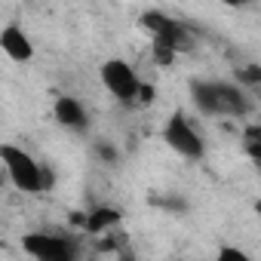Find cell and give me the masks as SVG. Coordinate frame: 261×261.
<instances>
[{"instance_id":"6da1fadb","label":"cell","mask_w":261,"mask_h":261,"mask_svg":"<svg viewBox=\"0 0 261 261\" xmlns=\"http://www.w3.org/2000/svg\"><path fill=\"white\" fill-rule=\"evenodd\" d=\"M0 163H4L10 181L22 191V194H40L53 185V175L43 172V166L22 148L16 145H0Z\"/></svg>"},{"instance_id":"7a4b0ae2","label":"cell","mask_w":261,"mask_h":261,"mask_svg":"<svg viewBox=\"0 0 261 261\" xmlns=\"http://www.w3.org/2000/svg\"><path fill=\"white\" fill-rule=\"evenodd\" d=\"M160 139L166 142V148H172L178 157H185L191 163H200L206 157V142L197 133V126L185 117V111H175L166 117V123L160 129Z\"/></svg>"},{"instance_id":"3957f363","label":"cell","mask_w":261,"mask_h":261,"mask_svg":"<svg viewBox=\"0 0 261 261\" xmlns=\"http://www.w3.org/2000/svg\"><path fill=\"white\" fill-rule=\"evenodd\" d=\"M139 28L151 37L154 46H166V49H172V53H188V49L194 46L191 31H188L181 22H175L172 16L160 13V10H145V13L139 16Z\"/></svg>"},{"instance_id":"277c9868","label":"cell","mask_w":261,"mask_h":261,"mask_svg":"<svg viewBox=\"0 0 261 261\" xmlns=\"http://www.w3.org/2000/svg\"><path fill=\"white\" fill-rule=\"evenodd\" d=\"M98 77H101V86H105L117 101H126V105L139 98V89H142V83H145L126 59H108V62H101Z\"/></svg>"},{"instance_id":"5b68a950","label":"cell","mask_w":261,"mask_h":261,"mask_svg":"<svg viewBox=\"0 0 261 261\" xmlns=\"http://www.w3.org/2000/svg\"><path fill=\"white\" fill-rule=\"evenodd\" d=\"M22 252L31 255L34 261H74L77 246L65 237L46 233V230H31L22 240Z\"/></svg>"},{"instance_id":"8992f818","label":"cell","mask_w":261,"mask_h":261,"mask_svg":"<svg viewBox=\"0 0 261 261\" xmlns=\"http://www.w3.org/2000/svg\"><path fill=\"white\" fill-rule=\"evenodd\" d=\"M53 117H56V123H59L62 129H68V133L83 136L86 129H89V111H86V105H83L80 98H74V95H59V98L53 101Z\"/></svg>"},{"instance_id":"52a82bcc","label":"cell","mask_w":261,"mask_h":261,"mask_svg":"<svg viewBox=\"0 0 261 261\" xmlns=\"http://www.w3.org/2000/svg\"><path fill=\"white\" fill-rule=\"evenodd\" d=\"M0 49H4V56L10 62H31L34 59V43L28 37L25 28L19 25H4V31H0Z\"/></svg>"},{"instance_id":"ba28073f","label":"cell","mask_w":261,"mask_h":261,"mask_svg":"<svg viewBox=\"0 0 261 261\" xmlns=\"http://www.w3.org/2000/svg\"><path fill=\"white\" fill-rule=\"evenodd\" d=\"M191 101L203 117H224L221 114V92H218V80H191Z\"/></svg>"},{"instance_id":"9c48e42d","label":"cell","mask_w":261,"mask_h":261,"mask_svg":"<svg viewBox=\"0 0 261 261\" xmlns=\"http://www.w3.org/2000/svg\"><path fill=\"white\" fill-rule=\"evenodd\" d=\"M218 92H221V114H224V117H243V114H246V108H249L246 86L218 80Z\"/></svg>"},{"instance_id":"30bf717a","label":"cell","mask_w":261,"mask_h":261,"mask_svg":"<svg viewBox=\"0 0 261 261\" xmlns=\"http://www.w3.org/2000/svg\"><path fill=\"white\" fill-rule=\"evenodd\" d=\"M117 224H120V212L111 206H95L92 212H86V230L89 233H105Z\"/></svg>"},{"instance_id":"8fae6325","label":"cell","mask_w":261,"mask_h":261,"mask_svg":"<svg viewBox=\"0 0 261 261\" xmlns=\"http://www.w3.org/2000/svg\"><path fill=\"white\" fill-rule=\"evenodd\" d=\"M240 151L249 160L261 163V123H249L243 133H240Z\"/></svg>"},{"instance_id":"7c38bea8","label":"cell","mask_w":261,"mask_h":261,"mask_svg":"<svg viewBox=\"0 0 261 261\" xmlns=\"http://www.w3.org/2000/svg\"><path fill=\"white\" fill-rule=\"evenodd\" d=\"M237 83L246 89H261V68L258 65H246L237 71Z\"/></svg>"},{"instance_id":"4fadbf2b","label":"cell","mask_w":261,"mask_h":261,"mask_svg":"<svg viewBox=\"0 0 261 261\" xmlns=\"http://www.w3.org/2000/svg\"><path fill=\"white\" fill-rule=\"evenodd\" d=\"M154 95H157V92H154V86H151V83H142V89H139V98H136V101H139V105H151V101H154Z\"/></svg>"},{"instance_id":"5bb4252c","label":"cell","mask_w":261,"mask_h":261,"mask_svg":"<svg viewBox=\"0 0 261 261\" xmlns=\"http://www.w3.org/2000/svg\"><path fill=\"white\" fill-rule=\"evenodd\" d=\"M218 4H224L230 10H243V7H249V0H218Z\"/></svg>"},{"instance_id":"9a60e30c","label":"cell","mask_w":261,"mask_h":261,"mask_svg":"<svg viewBox=\"0 0 261 261\" xmlns=\"http://www.w3.org/2000/svg\"><path fill=\"white\" fill-rule=\"evenodd\" d=\"M218 255L221 258H246V252H240V249H221Z\"/></svg>"},{"instance_id":"2e32d148","label":"cell","mask_w":261,"mask_h":261,"mask_svg":"<svg viewBox=\"0 0 261 261\" xmlns=\"http://www.w3.org/2000/svg\"><path fill=\"white\" fill-rule=\"evenodd\" d=\"M255 95H258V105H261V89H255Z\"/></svg>"}]
</instances>
